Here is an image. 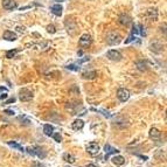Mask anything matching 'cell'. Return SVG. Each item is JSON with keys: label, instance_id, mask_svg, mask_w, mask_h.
<instances>
[{"label": "cell", "instance_id": "20", "mask_svg": "<svg viewBox=\"0 0 167 167\" xmlns=\"http://www.w3.org/2000/svg\"><path fill=\"white\" fill-rule=\"evenodd\" d=\"M7 144H8L11 147H13V149H20L21 152H24L25 151V149L21 146V145H19L18 143H15V141H7Z\"/></svg>", "mask_w": 167, "mask_h": 167}, {"label": "cell", "instance_id": "23", "mask_svg": "<svg viewBox=\"0 0 167 167\" xmlns=\"http://www.w3.org/2000/svg\"><path fill=\"white\" fill-rule=\"evenodd\" d=\"M52 137H53L54 139H55V141H57V143H60V141L62 140V137L60 136V133H53Z\"/></svg>", "mask_w": 167, "mask_h": 167}, {"label": "cell", "instance_id": "27", "mask_svg": "<svg viewBox=\"0 0 167 167\" xmlns=\"http://www.w3.org/2000/svg\"><path fill=\"white\" fill-rule=\"evenodd\" d=\"M7 97H8L7 92H5V94H2V95L0 96V101H1V99H5V98H7Z\"/></svg>", "mask_w": 167, "mask_h": 167}, {"label": "cell", "instance_id": "13", "mask_svg": "<svg viewBox=\"0 0 167 167\" xmlns=\"http://www.w3.org/2000/svg\"><path fill=\"white\" fill-rule=\"evenodd\" d=\"M4 39L7 40V41H15L17 40V34L11 32V31H6L4 33Z\"/></svg>", "mask_w": 167, "mask_h": 167}, {"label": "cell", "instance_id": "2", "mask_svg": "<svg viewBox=\"0 0 167 167\" xmlns=\"http://www.w3.org/2000/svg\"><path fill=\"white\" fill-rule=\"evenodd\" d=\"M120 41H122V36H120V34H118L117 32H109L106 34V42L110 46L120 43Z\"/></svg>", "mask_w": 167, "mask_h": 167}, {"label": "cell", "instance_id": "9", "mask_svg": "<svg viewBox=\"0 0 167 167\" xmlns=\"http://www.w3.org/2000/svg\"><path fill=\"white\" fill-rule=\"evenodd\" d=\"M2 6L5 9L11 11V9L17 8V2L15 0H2Z\"/></svg>", "mask_w": 167, "mask_h": 167}, {"label": "cell", "instance_id": "34", "mask_svg": "<svg viewBox=\"0 0 167 167\" xmlns=\"http://www.w3.org/2000/svg\"><path fill=\"white\" fill-rule=\"evenodd\" d=\"M64 167H70V166H64Z\"/></svg>", "mask_w": 167, "mask_h": 167}, {"label": "cell", "instance_id": "22", "mask_svg": "<svg viewBox=\"0 0 167 167\" xmlns=\"http://www.w3.org/2000/svg\"><path fill=\"white\" fill-rule=\"evenodd\" d=\"M18 53V49H12V50H8L7 53H6V57L7 59H13L15 55Z\"/></svg>", "mask_w": 167, "mask_h": 167}, {"label": "cell", "instance_id": "25", "mask_svg": "<svg viewBox=\"0 0 167 167\" xmlns=\"http://www.w3.org/2000/svg\"><path fill=\"white\" fill-rule=\"evenodd\" d=\"M47 31L49 32V33H55L56 32V29H55V27L53 25H49V26H47Z\"/></svg>", "mask_w": 167, "mask_h": 167}, {"label": "cell", "instance_id": "3", "mask_svg": "<svg viewBox=\"0 0 167 167\" xmlns=\"http://www.w3.org/2000/svg\"><path fill=\"white\" fill-rule=\"evenodd\" d=\"M19 98H20L21 102H28V101H31L33 98V92L26 88L21 89L19 91Z\"/></svg>", "mask_w": 167, "mask_h": 167}, {"label": "cell", "instance_id": "19", "mask_svg": "<svg viewBox=\"0 0 167 167\" xmlns=\"http://www.w3.org/2000/svg\"><path fill=\"white\" fill-rule=\"evenodd\" d=\"M84 79H95L97 76L96 71H88V72H83V75H82Z\"/></svg>", "mask_w": 167, "mask_h": 167}, {"label": "cell", "instance_id": "7", "mask_svg": "<svg viewBox=\"0 0 167 167\" xmlns=\"http://www.w3.org/2000/svg\"><path fill=\"white\" fill-rule=\"evenodd\" d=\"M87 152L90 156H96L99 152V145L97 143H89L87 145Z\"/></svg>", "mask_w": 167, "mask_h": 167}, {"label": "cell", "instance_id": "12", "mask_svg": "<svg viewBox=\"0 0 167 167\" xmlns=\"http://www.w3.org/2000/svg\"><path fill=\"white\" fill-rule=\"evenodd\" d=\"M71 126H72V129H74L75 131H79V130H82V129H83L84 122H83L82 119H76V120H74V123L71 124Z\"/></svg>", "mask_w": 167, "mask_h": 167}, {"label": "cell", "instance_id": "18", "mask_svg": "<svg viewBox=\"0 0 167 167\" xmlns=\"http://www.w3.org/2000/svg\"><path fill=\"white\" fill-rule=\"evenodd\" d=\"M43 132L46 136H49V137H50V136L54 133V127L50 125V124H46L43 126Z\"/></svg>", "mask_w": 167, "mask_h": 167}, {"label": "cell", "instance_id": "33", "mask_svg": "<svg viewBox=\"0 0 167 167\" xmlns=\"http://www.w3.org/2000/svg\"><path fill=\"white\" fill-rule=\"evenodd\" d=\"M56 1H60L61 2V1H64V0H56Z\"/></svg>", "mask_w": 167, "mask_h": 167}, {"label": "cell", "instance_id": "15", "mask_svg": "<svg viewBox=\"0 0 167 167\" xmlns=\"http://www.w3.org/2000/svg\"><path fill=\"white\" fill-rule=\"evenodd\" d=\"M160 136H161V133L159 131L158 129H156V127H152L151 130H149V137L152 138V139H159L160 138Z\"/></svg>", "mask_w": 167, "mask_h": 167}, {"label": "cell", "instance_id": "1", "mask_svg": "<svg viewBox=\"0 0 167 167\" xmlns=\"http://www.w3.org/2000/svg\"><path fill=\"white\" fill-rule=\"evenodd\" d=\"M26 151L28 154H31V156H37L40 159H44L46 156H47L46 151L42 147H40V146H29V147L26 149Z\"/></svg>", "mask_w": 167, "mask_h": 167}, {"label": "cell", "instance_id": "4", "mask_svg": "<svg viewBox=\"0 0 167 167\" xmlns=\"http://www.w3.org/2000/svg\"><path fill=\"white\" fill-rule=\"evenodd\" d=\"M91 41H92V39H91V36L89 34H83L79 37V47H82V48H88L89 46L91 44Z\"/></svg>", "mask_w": 167, "mask_h": 167}, {"label": "cell", "instance_id": "29", "mask_svg": "<svg viewBox=\"0 0 167 167\" xmlns=\"http://www.w3.org/2000/svg\"><path fill=\"white\" fill-rule=\"evenodd\" d=\"M17 29H18V32H22V33L25 32V28L24 27H17Z\"/></svg>", "mask_w": 167, "mask_h": 167}, {"label": "cell", "instance_id": "32", "mask_svg": "<svg viewBox=\"0 0 167 167\" xmlns=\"http://www.w3.org/2000/svg\"><path fill=\"white\" fill-rule=\"evenodd\" d=\"M0 91H5V92H6V91H7V89H5V88H0Z\"/></svg>", "mask_w": 167, "mask_h": 167}, {"label": "cell", "instance_id": "21", "mask_svg": "<svg viewBox=\"0 0 167 167\" xmlns=\"http://www.w3.org/2000/svg\"><path fill=\"white\" fill-rule=\"evenodd\" d=\"M137 67H138V69L140 71H144L147 69V64H146V62H144V61L137 62Z\"/></svg>", "mask_w": 167, "mask_h": 167}, {"label": "cell", "instance_id": "10", "mask_svg": "<svg viewBox=\"0 0 167 167\" xmlns=\"http://www.w3.org/2000/svg\"><path fill=\"white\" fill-rule=\"evenodd\" d=\"M62 11H63V7H62V5H60V4H55V5H53L50 7V12L53 13L54 15H56V17H61Z\"/></svg>", "mask_w": 167, "mask_h": 167}, {"label": "cell", "instance_id": "17", "mask_svg": "<svg viewBox=\"0 0 167 167\" xmlns=\"http://www.w3.org/2000/svg\"><path fill=\"white\" fill-rule=\"evenodd\" d=\"M63 160L67 161V162H69V164H74L76 161V158L71 153H64L63 154Z\"/></svg>", "mask_w": 167, "mask_h": 167}, {"label": "cell", "instance_id": "30", "mask_svg": "<svg viewBox=\"0 0 167 167\" xmlns=\"http://www.w3.org/2000/svg\"><path fill=\"white\" fill-rule=\"evenodd\" d=\"M5 112L7 114H14V111H12V110H5Z\"/></svg>", "mask_w": 167, "mask_h": 167}, {"label": "cell", "instance_id": "14", "mask_svg": "<svg viewBox=\"0 0 167 167\" xmlns=\"http://www.w3.org/2000/svg\"><path fill=\"white\" fill-rule=\"evenodd\" d=\"M104 151H105V154H106V158L109 157V154H116V153H118L119 151L117 149H114L112 146H110L109 144H106L105 147H104Z\"/></svg>", "mask_w": 167, "mask_h": 167}, {"label": "cell", "instance_id": "16", "mask_svg": "<svg viewBox=\"0 0 167 167\" xmlns=\"http://www.w3.org/2000/svg\"><path fill=\"white\" fill-rule=\"evenodd\" d=\"M112 162H114V165H117V166H122L125 162V159L122 156H114V158H112Z\"/></svg>", "mask_w": 167, "mask_h": 167}, {"label": "cell", "instance_id": "26", "mask_svg": "<svg viewBox=\"0 0 167 167\" xmlns=\"http://www.w3.org/2000/svg\"><path fill=\"white\" fill-rule=\"evenodd\" d=\"M33 167H44V165L43 164H41V162L34 161V162H33Z\"/></svg>", "mask_w": 167, "mask_h": 167}, {"label": "cell", "instance_id": "8", "mask_svg": "<svg viewBox=\"0 0 167 167\" xmlns=\"http://www.w3.org/2000/svg\"><path fill=\"white\" fill-rule=\"evenodd\" d=\"M146 17L149 18L151 21H157L158 20V11L156 8H149L146 12Z\"/></svg>", "mask_w": 167, "mask_h": 167}, {"label": "cell", "instance_id": "28", "mask_svg": "<svg viewBox=\"0 0 167 167\" xmlns=\"http://www.w3.org/2000/svg\"><path fill=\"white\" fill-rule=\"evenodd\" d=\"M14 102H15V98L13 97V98H11V99H8V101L6 102V104H8V103H14Z\"/></svg>", "mask_w": 167, "mask_h": 167}, {"label": "cell", "instance_id": "11", "mask_svg": "<svg viewBox=\"0 0 167 167\" xmlns=\"http://www.w3.org/2000/svg\"><path fill=\"white\" fill-rule=\"evenodd\" d=\"M118 22H119L120 25H123V26H129V25L132 22V20L127 14H122V15L119 17V19H118Z\"/></svg>", "mask_w": 167, "mask_h": 167}, {"label": "cell", "instance_id": "5", "mask_svg": "<svg viewBox=\"0 0 167 167\" xmlns=\"http://www.w3.org/2000/svg\"><path fill=\"white\" fill-rule=\"evenodd\" d=\"M117 97H118V99H119L120 102H126V101L130 98V91L125 88L118 89V91H117Z\"/></svg>", "mask_w": 167, "mask_h": 167}, {"label": "cell", "instance_id": "31", "mask_svg": "<svg viewBox=\"0 0 167 167\" xmlns=\"http://www.w3.org/2000/svg\"><path fill=\"white\" fill-rule=\"evenodd\" d=\"M87 167H97V166H96V165H94V164H89Z\"/></svg>", "mask_w": 167, "mask_h": 167}, {"label": "cell", "instance_id": "24", "mask_svg": "<svg viewBox=\"0 0 167 167\" xmlns=\"http://www.w3.org/2000/svg\"><path fill=\"white\" fill-rule=\"evenodd\" d=\"M67 68L74 71H77L79 69V67H77V64H69V66H67Z\"/></svg>", "mask_w": 167, "mask_h": 167}, {"label": "cell", "instance_id": "6", "mask_svg": "<svg viewBox=\"0 0 167 167\" xmlns=\"http://www.w3.org/2000/svg\"><path fill=\"white\" fill-rule=\"evenodd\" d=\"M106 56H108V59H109V60L114 61V62L120 61V60L123 59L122 54L119 53L118 50H109V52H108V54H106Z\"/></svg>", "mask_w": 167, "mask_h": 167}]
</instances>
